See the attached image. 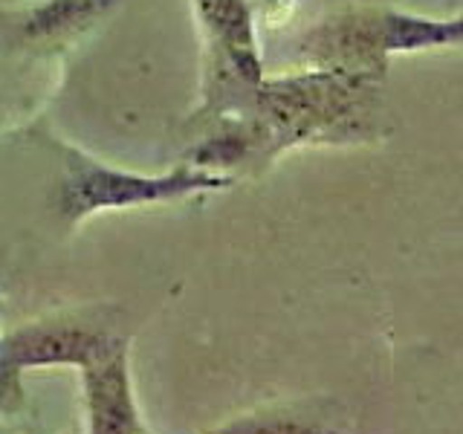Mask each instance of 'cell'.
Masks as SVG:
<instances>
[{
	"instance_id": "obj_1",
	"label": "cell",
	"mask_w": 463,
	"mask_h": 434,
	"mask_svg": "<svg viewBox=\"0 0 463 434\" xmlns=\"http://www.w3.org/2000/svg\"><path fill=\"white\" fill-rule=\"evenodd\" d=\"M368 93H373V79L359 70H313L260 81L252 93L255 130L279 145L327 137L365 110Z\"/></svg>"
},
{
	"instance_id": "obj_2",
	"label": "cell",
	"mask_w": 463,
	"mask_h": 434,
	"mask_svg": "<svg viewBox=\"0 0 463 434\" xmlns=\"http://www.w3.org/2000/svg\"><path fill=\"white\" fill-rule=\"evenodd\" d=\"M64 183H61V212L67 217H81L99 209H122L139 203H159L185 197L206 188L229 185L226 177L203 174L192 168H177L168 177H139L96 163L79 151H64Z\"/></svg>"
},
{
	"instance_id": "obj_3",
	"label": "cell",
	"mask_w": 463,
	"mask_h": 434,
	"mask_svg": "<svg viewBox=\"0 0 463 434\" xmlns=\"http://www.w3.org/2000/svg\"><path fill=\"white\" fill-rule=\"evenodd\" d=\"M197 18L206 33L214 84L223 90H235L232 101H238L260 84V61L255 47L252 6L246 0H194Z\"/></svg>"
},
{
	"instance_id": "obj_4",
	"label": "cell",
	"mask_w": 463,
	"mask_h": 434,
	"mask_svg": "<svg viewBox=\"0 0 463 434\" xmlns=\"http://www.w3.org/2000/svg\"><path fill=\"white\" fill-rule=\"evenodd\" d=\"M298 52L318 70H385L388 33L385 9L342 12L310 29L298 43Z\"/></svg>"
},
{
	"instance_id": "obj_5",
	"label": "cell",
	"mask_w": 463,
	"mask_h": 434,
	"mask_svg": "<svg viewBox=\"0 0 463 434\" xmlns=\"http://www.w3.org/2000/svg\"><path fill=\"white\" fill-rule=\"evenodd\" d=\"M119 0H43L21 12H0V47L55 50L87 33Z\"/></svg>"
},
{
	"instance_id": "obj_6",
	"label": "cell",
	"mask_w": 463,
	"mask_h": 434,
	"mask_svg": "<svg viewBox=\"0 0 463 434\" xmlns=\"http://www.w3.org/2000/svg\"><path fill=\"white\" fill-rule=\"evenodd\" d=\"M84 368L96 434H137V414L128 391L122 342L108 339L90 362H84Z\"/></svg>"
},
{
	"instance_id": "obj_7",
	"label": "cell",
	"mask_w": 463,
	"mask_h": 434,
	"mask_svg": "<svg viewBox=\"0 0 463 434\" xmlns=\"http://www.w3.org/2000/svg\"><path fill=\"white\" fill-rule=\"evenodd\" d=\"M108 336L76 327H29L0 342V368L18 365H55V362H90Z\"/></svg>"
},
{
	"instance_id": "obj_8",
	"label": "cell",
	"mask_w": 463,
	"mask_h": 434,
	"mask_svg": "<svg viewBox=\"0 0 463 434\" xmlns=\"http://www.w3.org/2000/svg\"><path fill=\"white\" fill-rule=\"evenodd\" d=\"M385 33H388V52H411L429 47H455L463 35L460 18L455 21H431L385 9Z\"/></svg>"
},
{
	"instance_id": "obj_9",
	"label": "cell",
	"mask_w": 463,
	"mask_h": 434,
	"mask_svg": "<svg viewBox=\"0 0 463 434\" xmlns=\"http://www.w3.org/2000/svg\"><path fill=\"white\" fill-rule=\"evenodd\" d=\"M217 434H325V431L298 426V423H238Z\"/></svg>"
}]
</instances>
